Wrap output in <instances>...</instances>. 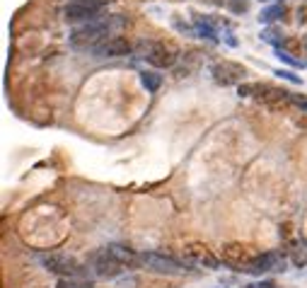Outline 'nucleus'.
<instances>
[{"label": "nucleus", "mask_w": 307, "mask_h": 288, "mask_svg": "<svg viewBox=\"0 0 307 288\" xmlns=\"http://www.w3.org/2000/svg\"><path fill=\"white\" fill-rule=\"evenodd\" d=\"M107 34H109L107 22L94 20V22H85L83 27L73 29V34H70V44L77 46V49H90V51H92V49H97L104 39H107Z\"/></svg>", "instance_id": "f257e3e1"}, {"label": "nucleus", "mask_w": 307, "mask_h": 288, "mask_svg": "<svg viewBox=\"0 0 307 288\" xmlns=\"http://www.w3.org/2000/svg\"><path fill=\"white\" fill-rule=\"evenodd\" d=\"M140 264L148 266L155 274H167V276H177L181 271H189L187 264H181L179 259L174 257H167V254H157V252H145L140 254Z\"/></svg>", "instance_id": "f03ea898"}, {"label": "nucleus", "mask_w": 307, "mask_h": 288, "mask_svg": "<svg viewBox=\"0 0 307 288\" xmlns=\"http://www.w3.org/2000/svg\"><path fill=\"white\" fill-rule=\"evenodd\" d=\"M140 51H143V59L155 68H170L177 61L174 49L167 46L165 42H143L140 44Z\"/></svg>", "instance_id": "7ed1b4c3"}, {"label": "nucleus", "mask_w": 307, "mask_h": 288, "mask_svg": "<svg viewBox=\"0 0 307 288\" xmlns=\"http://www.w3.org/2000/svg\"><path fill=\"white\" fill-rule=\"evenodd\" d=\"M42 264L51 274H58L63 279H75V276H80L85 271L80 266V262L68 257V254H46V257H42Z\"/></svg>", "instance_id": "20e7f679"}, {"label": "nucleus", "mask_w": 307, "mask_h": 288, "mask_svg": "<svg viewBox=\"0 0 307 288\" xmlns=\"http://www.w3.org/2000/svg\"><path fill=\"white\" fill-rule=\"evenodd\" d=\"M211 75L218 85L228 87V85H242V78L247 75V68L232 63V61H222V63H213L211 66Z\"/></svg>", "instance_id": "39448f33"}, {"label": "nucleus", "mask_w": 307, "mask_h": 288, "mask_svg": "<svg viewBox=\"0 0 307 288\" xmlns=\"http://www.w3.org/2000/svg\"><path fill=\"white\" fill-rule=\"evenodd\" d=\"M90 269H92L97 276H102V279H114V276H119L121 271H124V266H121L107 249H99V252L90 254Z\"/></svg>", "instance_id": "423d86ee"}, {"label": "nucleus", "mask_w": 307, "mask_h": 288, "mask_svg": "<svg viewBox=\"0 0 307 288\" xmlns=\"http://www.w3.org/2000/svg\"><path fill=\"white\" fill-rule=\"evenodd\" d=\"M242 271L247 274H266V271H285V259L276 252H266L259 257H252Z\"/></svg>", "instance_id": "0eeeda50"}, {"label": "nucleus", "mask_w": 307, "mask_h": 288, "mask_svg": "<svg viewBox=\"0 0 307 288\" xmlns=\"http://www.w3.org/2000/svg\"><path fill=\"white\" fill-rule=\"evenodd\" d=\"M92 53L97 59H119V56H128L131 53V44L124 36H109L97 49H92Z\"/></svg>", "instance_id": "6e6552de"}, {"label": "nucleus", "mask_w": 307, "mask_h": 288, "mask_svg": "<svg viewBox=\"0 0 307 288\" xmlns=\"http://www.w3.org/2000/svg\"><path fill=\"white\" fill-rule=\"evenodd\" d=\"M97 15H99V10L87 5L85 0H73V3H68L63 8V17L68 22H94Z\"/></svg>", "instance_id": "1a4fd4ad"}, {"label": "nucleus", "mask_w": 307, "mask_h": 288, "mask_svg": "<svg viewBox=\"0 0 307 288\" xmlns=\"http://www.w3.org/2000/svg\"><path fill=\"white\" fill-rule=\"evenodd\" d=\"M184 257H187L191 264H201V266H208V269H218L220 262L215 259L211 249H206L203 245H189L184 247Z\"/></svg>", "instance_id": "9d476101"}, {"label": "nucleus", "mask_w": 307, "mask_h": 288, "mask_svg": "<svg viewBox=\"0 0 307 288\" xmlns=\"http://www.w3.org/2000/svg\"><path fill=\"white\" fill-rule=\"evenodd\" d=\"M222 259L230 264V266H242V269H244L252 257H247V252H244V247H242V245L230 242V245L222 247Z\"/></svg>", "instance_id": "9b49d317"}, {"label": "nucleus", "mask_w": 307, "mask_h": 288, "mask_svg": "<svg viewBox=\"0 0 307 288\" xmlns=\"http://www.w3.org/2000/svg\"><path fill=\"white\" fill-rule=\"evenodd\" d=\"M107 252H109L121 266H136V264H140V257L124 245H111V247H107Z\"/></svg>", "instance_id": "f8f14e48"}, {"label": "nucleus", "mask_w": 307, "mask_h": 288, "mask_svg": "<svg viewBox=\"0 0 307 288\" xmlns=\"http://www.w3.org/2000/svg\"><path fill=\"white\" fill-rule=\"evenodd\" d=\"M194 32H196L198 36H203V39H211V42H215V39H218L215 27L211 25L208 20H203V17H196V22H194Z\"/></svg>", "instance_id": "ddd939ff"}, {"label": "nucleus", "mask_w": 307, "mask_h": 288, "mask_svg": "<svg viewBox=\"0 0 307 288\" xmlns=\"http://www.w3.org/2000/svg\"><path fill=\"white\" fill-rule=\"evenodd\" d=\"M140 83L148 92H157L160 90V85H162V75H157L155 70H143L140 73Z\"/></svg>", "instance_id": "4468645a"}, {"label": "nucleus", "mask_w": 307, "mask_h": 288, "mask_svg": "<svg viewBox=\"0 0 307 288\" xmlns=\"http://www.w3.org/2000/svg\"><path fill=\"white\" fill-rule=\"evenodd\" d=\"M266 90V85L261 83H242L237 85V92L242 94V97H261Z\"/></svg>", "instance_id": "2eb2a0df"}, {"label": "nucleus", "mask_w": 307, "mask_h": 288, "mask_svg": "<svg viewBox=\"0 0 307 288\" xmlns=\"http://www.w3.org/2000/svg\"><path fill=\"white\" fill-rule=\"evenodd\" d=\"M283 5H271V8H264L261 10V15H259V22H264V25H269V22H276L278 17H283Z\"/></svg>", "instance_id": "dca6fc26"}, {"label": "nucleus", "mask_w": 307, "mask_h": 288, "mask_svg": "<svg viewBox=\"0 0 307 288\" xmlns=\"http://www.w3.org/2000/svg\"><path fill=\"white\" fill-rule=\"evenodd\" d=\"M58 288H97L90 281H75V279H60Z\"/></svg>", "instance_id": "f3484780"}, {"label": "nucleus", "mask_w": 307, "mask_h": 288, "mask_svg": "<svg viewBox=\"0 0 307 288\" xmlns=\"http://www.w3.org/2000/svg\"><path fill=\"white\" fill-rule=\"evenodd\" d=\"M278 59L285 61V63H288V66H293V68H298V66H300V61H295L293 56H290V53H285V51H281V49H278Z\"/></svg>", "instance_id": "a211bd4d"}, {"label": "nucleus", "mask_w": 307, "mask_h": 288, "mask_svg": "<svg viewBox=\"0 0 307 288\" xmlns=\"http://www.w3.org/2000/svg\"><path fill=\"white\" fill-rule=\"evenodd\" d=\"M276 75L278 78H285V80H290V83H302V80H300L298 75H293V73H290V70H276Z\"/></svg>", "instance_id": "6ab92c4d"}, {"label": "nucleus", "mask_w": 307, "mask_h": 288, "mask_svg": "<svg viewBox=\"0 0 307 288\" xmlns=\"http://www.w3.org/2000/svg\"><path fill=\"white\" fill-rule=\"evenodd\" d=\"M232 12H244L247 10V0H230Z\"/></svg>", "instance_id": "aec40b11"}, {"label": "nucleus", "mask_w": 307, "mask_h": 288, "mask_svg": "<svg viewBox=\"0 0 307 288\" xmlns=\"http://www.w3.org/2000/svg\"><path fill=\"white\" fill-rule=\"evenodd\" d=\"M87 5H92V8H97V10H102L104 5H109L111 0H85Z\"/></svg>", "instance_id": "412c9836"}, {"label": "nucleus", "mask_w": 307, "mask_h": 288, "mask_svg": "<svg viewBox=\"0 0 307 288\" xmlns=\"http://www.w3.org/2000/svg\"><path fill=\"white\" fill-rule=\"evenodd\" d=\"M290 102H293V104H298V107H302V109H307V100H305V97H295V94H290Z\"/></svg>", "instance_id": "4be33fe9"}, {"label": "nucleus", "mask_w": 307, "mask_h": 288, "mask_svg": "<svg viewBox=\"0 0 307 288\" xmlns=\"http://www.w3.org/2000/svg\"><path fill=\"white\" fill-rule=\"evenodd\" d=\"M247 288H276L271 283V281H261V283H252V286H247Z\"/></svg>", "instance_id": "5701e85b"}, {"label": "nucleus", "mask_w": 307, "mask_h": 288, "mask_svg": "<svg viewBox=\"0 0 307 288\" xmlns=\"http://www.w3.org/2000/svg\"><path fill=\"white\" fill-rule=\"evenodd\" d=\"M264 3H271V0H264Z\"/></svg>", "instance_id": "b1692460"}]
</instances>
